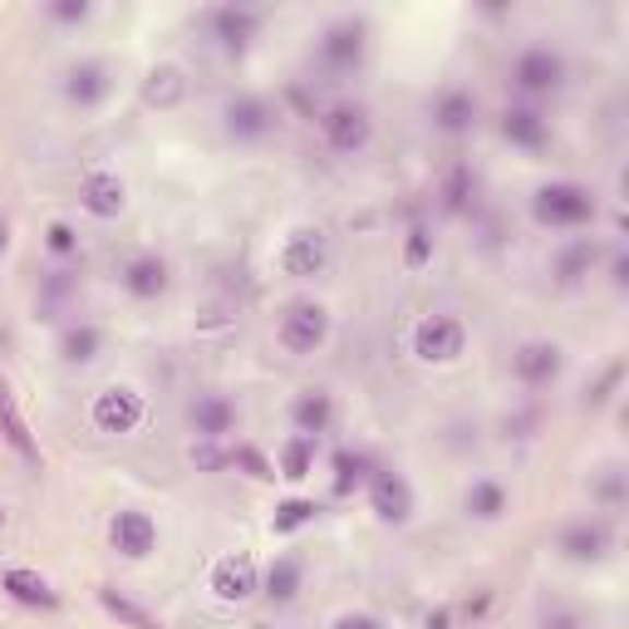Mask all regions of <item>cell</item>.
I'll list each match as a JSON object with an SVG mask.
<instances>
[{"mask_svg":"<svg viewBox=\"0 0 629 629\" xmlns=\"http://www.w3.org/2000/svg\"><path fill=\"white\" fill-rule=\"evenodd\" d=\"M314 511H320V507H314V501H305V497H290V501H281V507H275L271 526H275V531H281V536H285V531H295V526H305V521H314Z\"/></svg>","mask_w":629,"mask_h":629,"instance_id":"obj_33","label":"cell"},{"mask_svg":"<svg viewBox=\"0 0 629 629\" xmlns=\"http://www.w3.org/2000/svg\"><path fill=\"white\" fill-rule=\"evenodd\" d=\"M104 605L114 609L123 625H133V629H163V619L157 615H147V609H138L133 600H123V595H114V590H104Z\"/></svg>","mask_w":629,"mask_h":629,"instance_id":"obj_34","label":"cell"},{"mask_svg":"<svg viewBox=\"0 0 629 629\" xmlns=\"http://www.w3.org/2000/svg\"><path fill=\"white\" fill-rule=\"evenodd\" d=\"M212 590L222 600H251L256 590V560L251 556H226V560H216V570H212Z\"/></svg>","mask_w":629,"mask_h":629,"instance_id":"obj_21","label":"cell"},{"mask_svg":"<svg viewBox=\"0 0 629 629\" xmlns=\"http://www.w3.org/2000/svg\"><path fill=\"white\" fill-rule=\"evenodd\" d=\"M45 246H49V251H55V256H74V251H79V236H74V226H69V222H55V226H49V232H45Z\"/></svg>","mask_w":629,"mask_h":629,"instance_id":"obj_37","label":"cell"},{"mask_svg":"<svg viewBox=\"0 0 629 629\" xmlns=\"http://www.w3.org/2000/svg\"><path fill=\"white\" fill-rule=\"evenodd\" d=\"M108 94H114V79H108L104 59H79V64H69V74H64V98H69V104L98 108Z\"/></svg>","mask_w":629,"mask_h":629,"instance_id":"obj_13","label":"cell"},{"mask_svg":"<svg viewBox=\"0 0 629 629\" xmlns=\"http://www.w3.org/2000/svg\"><path fill=\"white\" fill-rule=\"evenodd\" d=\"M84 15H88L84 0H55V5H49V20H59V25H79Z\"/></svg>","mask_w":629,"mask_h":629,"instance_id":"obj_38","label":"cell"},{"mask_svg":"<svg viewBox=\"0 0 629 629\" xmlns=\"http://www.w3.org/2000/svg\"><path fill=\"white\" fill-rule=\"evenodd\" d=\"M369 507H373V517H379L383 526H403V521L413 517V487H408V477H403V472H393V467L369 472Z\"/></svg>","mask_w":629,"mask_h":629,"instance_id":"obj_7","label":"cell"},{"mask_svg":"<svg viewBox=\"0 0 629 629\" xmlns=\"http://www.w3.org/2000/svg\"><path fill=\"white\" fill-rule=\"evenodd\" d=\"M187 418H192L197 438L216 442V438H226V432L236 428V403L226 399V393H197V399L187 403Z\"/></svg>","mask_w":629,"mask_h":629,"instance_id":"obj_14","label":"cell"},{"mask_svg":"<svg viewBox=\"0 0 629 629\" xmlns=\"http://www.w3.org/2000/svg\"><path fill=\"white\" fill-rule=\"evenodd\" d=\"M595 212H600L595 192L580 182H546V187H536V197H531V216H536L541 226H550V232L585 226V222H595Z\"/></svg>","mask_w":629,"mask_h":629,"instance_id":"obj_1","label":"cell"},{"mask_svg":"<svg viewBox=\"0 0 629 629\" xmlns=\"http://www.w3.org/2000/svg\"><path fill=\"white\" fill-rule=\"evenodd\" d=\"M501 138H507L511 147H526V153H541V147L550 143V123L541 108L531 104H511L507 114H501Z\"/></svg>","mask_w":629,"mask_h":629,"instance_id":"obj_17","label":"cell"},{"mask_svg":"<svg viewBox=\"0 0 629 629\" xmlns=\"http://www.w3.org/2000/svg\"><path fill=\"white\" fill-rule=\"evenodd\" d=\"M114 546L123 550L128 560L153 556V546H157V521L147 517V511H118V517H114Z\"/></svg>","mask_w":629,"mask_h":629,"instance_id":"obj_19","label":"cell"},{"mask_svg":"<svg viewBox=\"0 0 629 629\" xmlns=\"http://www.w3.org/2000/svg\"><path fill=\"white\" fill-rule=\"evenodd\" d=\"M609 546H615V526H609L605 517H585L560 531V550H566L570 560H600Z\"/></svg>","mask_w":629,"mask_h":629,"instance_id":"obj_16","label":"cell"},{"mask_svg":"<svg viewBox=\"0 0 629 629\" xmlns=\"http://www.w3.org/2000/svg\"><path fill=\"white\" fill-rule=\"evenodd\" d=\"M79 202H84L88 216H98V222H114V216L123 212L128 192H123V182H118V173H104V167H94V173L79 182Z\"/></svg>","mask_w":629,"mask_h":629,"instance_id":"obj_15","label":"cell"},{"mask_svg":"<svg viewBox=\"0 0 629 629\" xmlns=\"http://www.w3.org/2000/svg\"><path fill=\"white\" fill-rule=\"evenodd\" d=\"M600 501H609V507H619V467H605V482L595 487Z\"/></svg>","mask_w":629,"mask_h":629,"instance_id":"obj_40","label":"cell"},{"mask_svg":"<svg viewBox=\"0 0 629 629\" xmlns=\"http://www.w3.org/2000/svg\"><path fill=\"white\" fill-rule=\"evenodd\" d=\"M320 133H324V143H330V153H344V157H354V153H364L369 147V138H373V118H369V108L364 104H330L320 114Z\"/></svg>","mask_w":629,"mask_h":629,"instance_id":"obj_3","label":"cell"},{"mask_svg":"<svg viewBox=\"0 0 629 629\" xmlns=\"http://www.w3.org/2000/svg\"><path fill=\"white\" fill-rule=\"evenodd\" d=\"M472 187H477V182H472V167L458 163L448 173V182H442V206H448V212H462V206L472 202Z\"/></svg>","mask_w":629,"mask_h":629,"instance_id":"obj_32","label":"cell"},{"mask_svg":"<svg viewBox=\"0 0 629 629\" xmlns=\"http://www.w3.org/2000/svg\"><path fill=\"white\" fill-rule=\"evenodd\" d=\"M275 340H281L285 354H314L324 340H330V314H324V305L295 300L290 310H285V320H281V330H275Z\"/></svg>","mask_w":629,"mask_h":629,"instance_id":"obj_5","label":"cell"},{"mask_svg":"<svg viewBox=\"0 0 629 629\" xmlns=\"http://www.w3.org/2000/svg\"><path fill=\"white\" fill-rule=\"evenodd\" d=\"M88 413H94L98 432H133L138 423H143V399H138L133 389H123V383H114V389L98 393Z\"/></svg>","mask_w":629,"mask_h":629,"instance_id":"obj_12","label":"cell"},{"mask_svg":"<svg viewBox=\"0 0 629 629\" xmlns=\"http://www.w3.org/2000/svg\"><path fill=\"white\" fill-rule=\"evenodd\" d=\"M167 261L163 256H133V261L123 265V290L133 295V300H157V295H167Z\"/></svg>","mask_w":629,"mask_h":629,"instance_id":"obj_20","label":"cell"},{"mask_svg":"<svg viewBox=\"0 0 629 629\" xmlns=\"http://www.w3.org/2000/svg\"><path fill=\"white\" fill-rule=\"evenodd\" d=\"M5 590L20 600V605H39V609H55L59 605V595L49 590V580L45 575H35V570H5Z\"/></svg>","mask_w":629,"mask_h":629,"instance_id":"obj_25","label":"cell"},{"mask_svg":"<svg viewBox=\"0 0 629 629\" xmlns=\"http://www.w3.org/2000/svg\"><path fill=\"white\" fill-rule=\"evenodd\" d=\"M369 472H373V462L364 458V452L340 448V452H334V497H349L354 487H364V482H369Z\"/></svg>","mask_w":629,"mask_h":629,"instance_id":"obj_28","label":"cell"},{"mask_svg":"<svg viewBox=\"0 0 629 629\" xmlns=\"http://www.w3.org/2000/svg\"><path fill=\"white\" fill-rule=\"evenodd\" d=\"M206 29H212V39L226 49V55H241V49L256 39V29H261V10H251V5H212V10H206Z\"/></svg>","mask_w":629,"mask_h":629,"instance_id":"obj_10","label":"cell"},{"mask_svg":"<svg viewBox=\"0 0 629 629\" xmlns=\"http://www.w3.org/2000/svg\"><path fill=\"white\" fill-rule=\"evenodd\" d=\"M324 261H330V236H324L320 226H300V232L285 236V246H281V271L285 275H295V281L320 275Z\"/></svg>","mask_w":629,"mask_h":629,"instance_id":"obj_9","label":"cell"},{"mask_svg":"<svg viewBox=\"0 0 629 629\" xmlns=\"http://www.w3.org/2000/svg\"><path fill=\"white\" fill-rule=\"evenodd\" d=\"M428 261H432V236H428V226H413L408 246H403V265H408V271H423Z\"/></svg>","mask_w":629,"mask_h":629,"instance_id":"obj_35","label":"cell"},{"mask_svg":"<svg viewBox=\"0 0 629 629\" xmlns=\"http://www.w3.org/2000/svg\"><path fill=\"white\" fill-rule=\"evenodd\" d=\"M472 123H477V94L472 88H442L438 104H432V128L448 138H462L472 133Z\"/></svg>","mask_w":629,"mask_h":629,"instance_id":"obj_18","label":"cell"},{"mask_svg":"<svg viewBox=\"0 0 629 629\" xmlns=\"http://www.w3.org/2000/svg\"><path fill=\"white\" fill-rule=\"evenodd\" d=\"M300 580H305L300 556H275V560H271V570H265V595H271L275 605H285V600H295Z\"/></svg>","mask_w":629,"mask_h":629,"instance_id":"obj_27","label":"cell"},{"mask_svg":"<svg viewBox=\"0 0 629 629\" xmlns=\"http://www.w3.org/2000/svg\"><path fill=\"white\" fill-rule=\"evenodd\" d=\"M222 128L236 143H261V138L275 133V108L265 104L261 94H236V98H226V108H222Z\"/></svg>","mask_w":629,"mask_h":629,"instance_id":"obj_6","label":"cell"},{"mask_svg":"<svg viewBox=\"0 0 629 629\" xmlns=\"http://www.w3.org/2000/svg\"><path fill=\"white\" fill-rule=\"evenodd\" d=\"M560 84H566V55L550 45L521 49L517 64H511V88L526 98H546V94H556Z\"/></svg>","mask_w":629,"mask_h":629,"instance_id":"obj_2","label":"cell"},{"mask_svg":"<svg viewBox=\"0 0 629 629\" xmlns=\"http://www.w3.org/2000/svg\"><path fill=\"white\" fill-rule=\"evenodd\" d=\"M5 246H10V222L0 216V256H5Z\"/></svg>","mask_w":629,"mask_h":629,"instance_id":"obj_44","label":"cell"},{"mask_svg":"<svg viewBox=\"0 0 629 629\" xmlns=\"http://www.w3.org/2000/svg\"><path fill=\"white\" fill-rule=\"evenodd\" d=\"M290 418H295V428H300L305 438H320V432H330V423H334L330 389H305L300 399L290 403Z\"/></svg>","mask_w":629,"mask_h":629,"instance_id":"obj_22","label":"cell"},{"mask_svg":"<svg viewBox=\"0 0 629 629\" xmlns=\"http://www.w3.org/2000/svg\"><path fill=\"white\" fill-rule=\"evenodd\" d=\"M314 442H320V438H305V432H295V438L285 442V448H281V477H290V482L310 477V462H314Z\"/></svg>","mask_w":629,"mask_h":629,"instance_id":"obj_31","label":"cell"},{"mask_svg":"<svg viewBox=\"0 0 629 629\" xmlns=\"http://www.w3.org/2000/svg\"><path fill=\"white\" fill-rule=\"evenodd\" d=\"M560 364H566V354H560V344H550V340H526L517 354H511V373H517L526 389H546V383H556Z\"/></svg>","mask_w":629,"mask_h":629,"instance_id":"obj_11","label":"cell"},{"mask_svg":"<svg viewBox=\"0 0 629 629\" xmlns=\"http://www.w3.org/2000/svg\"><path fill=\"white\" fill-rule=\"evenodd\" d=\"M462 507H467V517H477V521H497L501 511H507V487L491 477H477L467 487V497H462Z\"/></svg>","mask_w":629,"mask_h":629,"instance_id":"obj_26","label":"cell"},{"mask_svg":"<svg viewBox=\"0 0 629 629\" xmlns=\"http://www.w3.org/2000/svg\"><path fill=\"white\" fill-rule=\"evenodd\" d=\"M364 39H369V25H364L359 15H344V20H334V25H324V35H320V59L330 69H359V59H364Z\"/></svg>","mask_w":629,"mask_h":629,"instance_id":"obj_8","label":"cell"},{"mask_svg":"<svg viewBox=\"0 0 629 629\" xmlns=\"http://www.w3.org/2000/svg\"><path fill=\"white\" fill-rule=\"evenodd\" d=\"M462 349H467V324L458 314H428L413 330V354L423 364H452Z\"/></svg>","mask_w":629,"mask_h":629,"instance_id":"obj_4","label":"cell"},{"mask_svg":"<svg viewBox=\"0 0 629 629\" xmlns=\"http://www.w3.org/2000/svg\"><path fill=\"white\" fill-rule=\"evenodd\" d=\"M226 462H241V467L251 472V477H261V482H265V477H275V467H271V462L261 458V452L251 448V442H241V448H236V452H232V458H226Z\"/></svg>","mask_w":629,"mask_h":629,"instance_id":"obj_36","label":"cell"},{"mask_svg":"<svg viewBox=\"0 0 629 629\" xmlns=\"http://www.w3.org/2000/svg\"><path fill=\"white\" fill-rule=\"evenodd\" d=\"M595 256H600V246L590 241V236H580V241H570L566 251L556 256V275H560V285H575L580 275H590V265H595Z\"/></svg>","mask_w":629,"mask_h":629,"instance_id":"obj_29","label":"cell"},{"mask_svg":"<svg viewBox=\"0 0 629 629\" xmlns=\"http://www.w3.org/2000/svg\"><path fill=\"white\" fill-rule=\"evenodd\" d=\"M0 432H5V442L20 452V458L35 462V467H39V448H35V438H29L25 418H20L15 393H10V383H5V379H0Z\"/></svg>","mask_w":629,"mask_h":629,"instance_id":"obj_23","label":"cell"},{"mask_svg":"<svg viewBox=\"0 0 629 629\" xmlns=\"http://www.w3.org/2000/svg\"><path fill=\"white\" fill-rule=\"evenodd\" d=\"M609 281H615L619 290H625V285H629V256H625V251H619L615 261H609Z\"/></svg>","mask_w":629,"mask_h":629,"instance_id":"obj_42","label":"cell"},{"mask_svg":"<svg viewBox=\"0 0 629 629\" xmlns=\"http://www.w3.org/2000/svg\"><path fill=\"white\" fill-rule=\"evenodd\" d=\"M541 629H585V619L570 615V609H546V615H541Z\"/></svg>","mask_w":629,"mask_h":629,"instance_id":"obj_39","label":"cell"},{"mask_svg":"<svg viewBox=\"0 0 629 629\" xmlns=\"http://www.w3.org/2000/svg\"><path fill=\"white\" fill-rule=\"evenodd\" d=\"M182 94H187V79H182V69H177V64H157L153 74L143 79V98L153 108H177V104H182Z\"/></svg>","mask_w":629,"mask_h":629,"instance_id":"obj_24","label":"cell"},{"mask_svg":"<svg viewBox=\"0 0 629 629\" xmlns=\"http://www.w3.org/2000/svg\"><path fill=\"white\" fill-rule=\"evenodd\" d=\"M334 629H383V625L373 615H340V619H334Z\"/></svg>","mask_w":629,"mask_h":629,"instance_id":"obj_41","label":"cell"},{"mask_svg":"<svg viewBox=\"0 0 629 629\" xmlns=\"http://www.w3.org/2000/svg\"><path fill=\"white\" fill-rule=\"evenodd\" d=\"M448 625H452L448 609H432V615H428V629H448Z\"/></svg>","mask_w":629,"mask_h":629,"instance_id":"obj_43","label":"cell"},{"mask_svg":"<svg viewBox=\"0 0 629 629\" xmlns=\"http://www.w3.org/2000/svg\"><path fill=\"white\" fill-rule=\"evenodd\" d=\"M0 526H5V501H0Z\"/></svg>","mask_w":629,"mask_h":629,"instance_id":"obj_45","label":"cell"},{"mask_svg":"<svg viewBox=\"0 0 629 629\" xmlns=\"http://www.w3.org/2000/svg\"><path fill=\"white\" fill-rule=\"evenodd\" d=\"M98 344H104L98 324H69V330L59 334V354H64V364H88L98 354Z\"/></svg>","mask_w":629,"mask_h":629,"instance_id":"obj_30","label":"cell"}]
</instances>
